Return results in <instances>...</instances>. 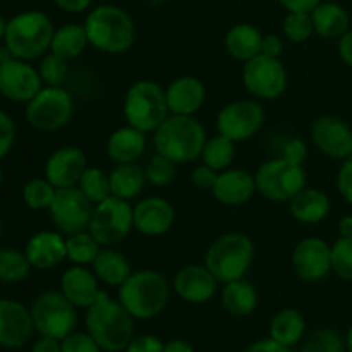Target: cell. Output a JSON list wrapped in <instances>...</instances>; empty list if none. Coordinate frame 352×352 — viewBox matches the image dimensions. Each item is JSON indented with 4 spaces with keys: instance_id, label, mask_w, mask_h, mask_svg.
<instances>
[{
    "instance_id": "6da1fadb",
    "label": "cell",
    "mask_w": 352,
    "mask_h": 352,
    "mask_svg": "<svg viewBox=\"0 0 352 352\" xmlns=\"http://www.w3.org/2000/svg\"><path fill=\"white\" fill-rule=\"evenodd\" d=\"M85 311L86 332L96 340L102 351H126L136 332V320L119 299L110 298L105 291H102L96 301Z\"/></svg>"
},
{
    "instance_id": "7a4b0ae2",
    "label": "cell",
    "mask_w": 352,
    "mask_h": 352,
    "mask_svg": "<svg viewBox=\"0 0 352 352\" xmlns=\"http://www.w3.org/2000/svg\"><path fill=\"white\" fill-rule=\"evenodd\" d=\"M89 47L102 54H126L136 43V23L126 9L113 3H102L86 14L82 23Z\"/></svg>"
},
{
    "instance_id": "3957f363",
    "label": "cell",
    "mask_w": 352,
    "mask_h": 352,
    "mask_svg": "<svg viewBox=\"0 0 352 352\" xmlns=\"http://www.w3.org/2000/svg\"><path fill=\"white\" fill-rule=\"evenodd\" d=\"M172 284L162 272L143 268L133 270L117 291V299L134 320H153L164 313L170 301Z\"/></svg>"
},
{
    "instance_id": "277c9868",
    "label": "cell",
    "mask_w": 352,
    "mask_h": 352,
    "mask_svg": "<svg viewBox=\"0 0 352 352\" xmlns=\"http://www.w3.org/2000/svg\"><path fill=\"white\" fill-rule=\"evenodd\" d=\"M206 140L205 126L196 116H168L153 133L155 151L177 165L199 160Z\"/></svg>"
},
{
    "instance_id": "5b68a950",
    "label": "cell",
    "mask_w": 352,
    "mask_h": 352,
    "mask_svg": "<svg viewBox=\"0 0 352 352\" xmlns=\"http://www.w3.org/2000/svg\"><path fill=\"white\" fill-rule=\"evenodd\" d=\"M55 26L48 14L41 10H23L7 21L3 47L9 54L23 60L41 58L50 50Z\"/></svg>"
},
{
    "instance_id": "8992f818",
    "label": "cell",
    "mask_w": 352,
    "mask_h": 352,
    "mask_svg": "<svg viewBox=\"0 0 352 352\" xmlns=\"http://www.w3.org/2000/svg\"><path fill=\"white\" fill-rule=\"evenodd\" d=\"M256 248L243 232H226L217 237L205 253V265L220 284L246 278L253 265Z\"/></svg>"
},
{
    "instance_id": "52a82bcc",
    "label": "cell",
    "mask_w": 352,
    "mask_h": 352,
    "mask_svg": "<svg viewBox=\"0 0 352 352\" xmlns=\"http://www.w3.org/2000/svg\"><path fill=\"white\" fill-rule=\"evenodd\" d=\"M122 113L126 124L146 134H153L170 116L165 88L151 79L133 82L124 95Z\"/></svg>"
},
{
    "instance_id": "ba28073f",
    "label": "cell",
    "mask_w": 352,
    "mask_h": 352,
    "mask_svg": "<svg viewBox=\"0 0 352 352\" xmlns=\"http://www.w3.org/2000/svg\"><path fill=\"white\" fill-rule=\"evenodd\" d=\"M74 109V98L64 86H43L26 103L24 117L33 129L55 133L71 122Z\"/></svg>"
},
{
    "instance_id": "9c48e42d",
    "label": "cell",
    "mask_w": 352,
    "mask_h": 352,
    "mask_svg": "<svg viewBox=\"0 0 352 352\" xmlns=\"http://www.w3.org/2000/svg\"><path fill=\"white\" fill-rule=\"evenodd\" d=\"M34 330L43 337L65 339L76 332L78 327V308L60 291H45L31 302Z\"/></svg>"
},
{
    "instance_id": "30bf717a",
    "label": "cell",
    "mask_w": 352,
    "mask_h": 352,
    "mask_svg": "<svg viewBox=\"0 0 352 352\" xmlns=\"http://www.w3.org/2000/svg\"><path fill=\"white\" fill-rule=\"evenodd\" d=\"M256 191L274 203H289L306 188V170L302 165L277 157L263 162L254 172Z\"/></svg>"
},
{
    "instance_id": "8fae6325",
    "label": "cell",
    "mask_w": 352,
    "mask_h": 352,
    "mask_svg": "<svg viewBox=\"0 0 352 352\" xmlns=\"http://www.w3.org/2000/svg\"><path fill=\"white\" fill-rule=\"evenodd\" d=\"M88 230L103 248L122 243L134 230L133 203L116 196L96 203Z\"/></svg>"
},
{
    "instance_id": "7c38bea8",
    "label": "cell",
    "mask_w": 352,
    "mask_h": 352,
    "mask_svg": "<svg viewBox=\"0 0 352 352\" xmlns=\"http://www.w3.org/2000/svg\"><path fill=\"white\" fill-rule=\"evenodd\" d=\"M241 78L246 91L260 102L280 98L289 85L287 69L280 58L263 54L244 62Z\"/></svg>"
},
{
    "instance_id": "4fadbf2b",
    "label": "cell",
    "mask_w": 352,
    "mask_h": 352,
    "mask_svg": "<svg viewBox=\"0 0 352 352\" xmlns=\"http://www.w3.org/2000/svg\"><path fill=\"white\" fill-rule=\"evenodd\" d=\"M267 112L260 100L241 98L226 103L217 113V133L234 143H243L256 136L265 126Z\"/></svg>"
},
{
    "instance_id": "5bb4252c",
    "label": "cell",
    "mask_w": 352,
    "mask_h": 352,
    "mask_svg": "<svg viewBox=\"0 0 352 352\" xmlns=\"http://www.w3.org/2000/svg\"><path fill=\"white\" fill-rule=\"evenodd\" d=\"M93 208L95 205L82 195L78 186H74V188L57 189L48 213L55 230L69 236V234L88 230Z\"/></svg>"
},
{
    "instance_id": "9a60e30c",
    "label": "cell",
    "mask_w": 352,
    "mask_h": 352,
    "mask_svg": "<svg viewBox=\"0 0 352 352\" xmlns=\"http://www.w3.org/2000/svg\"><path fill=\"white\" fill-rule=\"evenodd\" d=\"M291 265L296 277L315 284L332 274V244L316 236L305 237L294 246Z\"/></svg>"
},
{
    "instance_id": "2e32d148",
    "label": "cell",
    "mask_w": 352,
    "mask_h": 352,
    "mask_svg": "<svg viewBox=\"0 0 352 352\" xmlns=\"http://www.w3.org/2000/svg\"><path fill=\"white\" fill-rule=\"evenodd\" d=\"M43 81L34 65L23 58L0 60V95L16 103H28L41 88Z\"/></svg>"
},
{
    "instance_id": "e0dca14e",
    "label": "cell",
    "mask_w": 352,
    "mask_h": 352,
    "mask_svg": "<svg viewBox=\"0 0 352 352\" xmlns=\"http://www.w3.org/2000/svg\"><path fill=\"white\" fill-rule=\"evenodd\" d=\"M311 141L325 157L346 160L352 153V127L340 117L322 116L313 122Z\"/></svg>"
},
{
    "instance_id": "ac0fdd59",
    "label": "cell",
    "mask_w": 352,
    "mask_h": 352,
    "mask_svg": "<svg viewBox=\"0 0 352 352\" xmlns=\"http://www.w3.org/2000/svg\"><path fill=\"white\" fill-rule=\"evenodd\" d=\"M34 332L30 308L16 299L0 298V347L21 349L33 339Z\"/></svg>"
},
{
    "instance_id": "d6986e66",
    "label": "cell",
    "mask_w": 352,
    "mask_h": 352,
    "mask_svg": "<svg viewBox=\"0 0 352 352\" xmlns=\"http://www.w3.org/2000/svg\"><path fill=\"white\" fill-rule=\"evenodd\" d=\"M133 219L141 236L160 237L174 227L175 208L162 196H146L133 205Z\"/></svg>"
},
{
    "instance_id": "ffe728a7",
    "label": "cell",
    "mask_w": 352,
    "mask_h": 352,
    "mask_svg": "<svg viewBox=\"0 0 352 352\" xmlns=\"http://www.w3.org/2000/svg\"><path fill=\"white\" fill-rule=\"evenodd\" d=\"M215 275L206 268V265H186L172 280V289L175 294L189 305H205L215 298L219 291Z\"/></svg>"
},
{
    "instance_id": "44dd1931",
    "label": "cell",
    "mask_w": 352,
    "mask_h": 352,
    "mask_svg": "<svg viewBox=\"0 0 352 352\" xmlns=\"http://www.w3.org/2000/svg\"><path fill=\"white\" fill-rule=\"evenodd\" d=\"M88 167L86 153L79 146L65 144L52 151L45 162V177L57 189L78 186L82 172Z\"/></svg>"
},
{
    "instance_id": "7402d4cb",
    "label": "cell",
    "mask_w": 352,
    "mask_h": 352,
    "mask_svg": "<svg viewBox=\"0 0 352 352\" xmlns=\"http://www.w3.org/2000/svg\"><path fill=\"white\" fill-rule=\"evenodd\" d=\"M24 253L34 270L47 272L57 268L67 260L65 236L58 230H40L30 237Z\"/></svg>"
},
{
    "instance_id": "603a6c76",
    "label": "cell",
    "mask_w": 352,
    "mask_h": 352,
    "mask_svg": "<svg viewBox=\"0 0 352 352\" xmlns=\"http://www.w3.org/2000/svg\"><path fill=\"white\" fill-rule=\"evenodd\" d=\"M210 192L223 206L237 208V206L246 205L258 192L254 174L244 170V168H226V170L219 172L215 186Z\"/></svg>"
},
{
    "instance_id": "cb8c5ba5",
    "label": "cell",
    "mask_w": 352,
    "mask_h": 352,
    "mask_svg": "<svg viewBox=\"0 0 352 352\" xmlns=\"http://www.w3.org/2000/svg\"><path fill=\"white\" fill-rule=\"evenodd\" d=\"M170 116H196L205 105L206 86L196 76H179L165 88Z\"/></svg>"
},
{
    "instance_id": "d4e9b609",
    "label": "cell",
    "mask_w": 352,
    "mask_h": 352,
    "mask_svg": "<svg viewBox=\"0 0 352 352\" xmlns=\"http://www.w3.org/2000/svg\"><path fill=\"white\" fill-rule=\"evenodd\" d=\"M58 291L72 302L78 309H88L100 296V280L93 274L91 267L71 265L62 272Z\"/></svg>"
},
{
    "instance_id": "484cf974",
    "label": "cell",
    "mask_w": 352,
    "mask_h": 352,
    "mask_svg": "<svg viewBox=\"0 0 352 352\" xmlns=\"http://www.w3.org/2000/svg\"><path fill=\"white\" fill-rule=\"evenodd\" d=\"M148 146V134L136 127L120 126L107 140V155L116 165L136 164Z\"/></svg>"
},
{
    "instance_id": "4316f807",
    "label": "cell",
    "mask_w": 352,
    "mask_h": 352,
    "mask_svg": "<svg viewBox=\"0 0 352 352\" xmlns=\"http://www.w3.org/2000/svg\"><path fill=\"white\" fill-rule=\"evenodd\" d=\"M287 205L292 219L302 226H316L332 212L330 196L322 189L308 188V186L301 189Z\"/></svg>"
},
{
    "instance_id": "83f0119b",
    "label": "cell",
    "mask_w": 352,
    "mask_h": 352,
    "mask_svg": "<svg viewBox=\"0 0 352 352\" xmlns=\"http://www.w3.org/2000/svg\"><path fill=\"white\" fill-rule=\"evenodd\" d=\"M220 302L230 316L244 318V316H250L256 311L260 296H258L256 287L250 280L239 278V280L222 284Z\"/></svg>"
},
{
    "instance_id": "f1b7e54d",
    "label": "cell",
    "mask_w": 352,
    "mask_h": 352,
    "mask_svg": "<svg viewBox=\"0 0 352 352\" xmlns=\"http://www.w3.org/2000/svg\"><path fill=\"white\" fill-rule=\"evenodd\" d=\"M315 34L325 40H339L351 30V16L344 6L337 2H322L311 10Z\"/></svg>"
},
{
    "instance_id": "f546056e",
    "label": "cell",
    "mask_w": 352,
    "mask_h": 352,
    "mask_svg": "<svg viewBox=\"0 0 352 352\" xmlns=\"http://www.w3.org/2000/svg\"><path fill=\"white\" fill-rule=\"evenodd\" d=\"M91 270L100 280V284L117 289L133 274V268H131V263L126 258V254L120 253L113 246L100 250L98 256L91 263Z\"/></svg>"
},
{
    "instance_id": "4dcf8cb0",
    "label": "cell",
    "mask_w": 352,
    "mask_h": 352,
    "mask_svg": "<svg viewBox=\"0 0 352 352\" xmlns=\"http://www.w3.org/2000/svg\"><path fill=\"white\" fill-rule=\"evenodd\" d=\"M263 33L256 26L248 23H237L226 33V50L232 58L239 62H248L261 54Z\"/></svg>"
},
{
    "instance_id": "1f68e13d",
    "label": "cell",
    "mask_w": 352,
    "mask_h": 352,
    "mask_svg": "<svg viewBox=\"0 0 352 352\" xmlns=\"http://www.w3.org/2000/svg\"><path fill=\"white\" fill-rule=\"evenodd\" d=\"M110 191L112 196L126 201H134L140 198L148 184L144 167L138 164H119L110 170Z\"/></svg>"
},
{
    "instance_id": "d6a6232c",
    "label": "cell",
    "mask_w": 352,
    "mask_h": 352,
    "mask_svg": "<svg viewBox=\"0 0 352 352\" xmlns=\"http://www.w3.org/2000/svg\"><path fill=\"white\" fill-rule=\"evenodd\" d=\"M306 320L296 308H284L272 318L268 336L280 346L294 347L305 339Z\"/></svg>"
},
{
    "instance_id": "836d02e7",
    "label": "cell",
    "mask_w": 352,
    "mask_h": 352,
    "mask_svg": "<svg viewBox=\"0 0 352 352\" xmlns=\"http://www.w3.org/2000/svg\"><path fill=\"white\" fill-rule=\"evenodd\" d=\"M88 47L89 41L85 26L81 23H67L55 28L48 52L71 62L81 57Z\"/></svg>"
},
{
    "instance_id": "e575fe53",
    "label": "cell",
    "mask_w": 352,
    "mask_h": 352,
    "mask_svg": "<svg viewBox=\"0 0 352 352\" xmlns=\"http://www.w3.org/2000/svg\"><path fill=\"white\" fill-rule=\"evenodd\" d=\"M65 248H67V260L72 265L91 267L103 246L93 237L89 230H81V232L65 236Z\"/></svg>"
},
{
    "instance_id": "d590c367",
    "label": "cell",
    "mask_w": 352,
    "mask_h": 352,
    "mask_svg": "<svg viewBox=\"0 0 352 352\" xmlns=\"http://www.w3.org/2000/svg\"><path fill=\"white\" fill-rule=\"evenodd\" d=\"M234 157H236V143L217 133L215 136L206 140L199 160L201 164L215 168L217 172H222L232 165Z\"/></svg>"
},
{
    "instance_id": "8d00e7d4",
    "label": "cell",
    "mask_w": 352,
    "mask_h": 352,
    "mask_svg": "<svg viewBox=\"0 0 352 352\" xmlns=\"http://www.w3.org/2000/svg\"><path fill=\"white\" fill-rule=\"evenodd\" d=\"M31 265L26 253L19 250H2L0 248V282L3 284H19L30 275Z\"/></svg>"
},
{
    "instance_id": "74e56055",
    "label": "cell",
    "mask_w": 352,
    "mask_h": 352,
    "mask_svg": "<svg viewBox=\"0 0 352 352\" xmlns=\"http://www.w3.org/2000/svg\"><path fill=\"white\" fill-rule=\"evenodd\" d=\"M55 192H57V188L47 177H34L23 186V201L28 208L34 212H43V210L48 212Z\"/></svg>"
},
{
    "instance_id": "f35d334b",
    "label": "cell",
    "mask_w": 352,
    "mask_h": 352,
    "mask_svg": "<svg viewBox=\"0 0 352 352\" xmlns=\"http://www.w3.org/2000/svg\"><path fill=\"white\" fill-rule=\"evenodd\" d=\"M78 188L81 189L82 195H85L93 205H96V203L103 201V199H107L109 196H112L109 174L98 167H86L81 179H79Z\"/></svg>"
},
{
    "instance_id": "ab89813d",
    "label": "cell",
    "mask_w": 352,
    "mask_h": 352,
    "mask_svg": "<svg viewBox=\"0 0 352 352\" xmlns=\"http://www.w3.org/2000/svg\"><path fill=\"white\" fill-rule=\"evenodd\" d=\"M282 33L287 41L296 45L306 43L315 34L311 14L309 12H287L282 21Z\"/></svg>"
},
{
    "instance_id": "60d3db41",
    "label": "cell",
    "mask_w": 352,
    "mask_h": 352,
    "mask_svg": "<svg viewBox=\"0 0 352 352\" xmlns=\"http://www.w3.org/2000/svg\"><path fill=\"white\" fill-rule=\"evenodd\" d=\"M175 172H177V164L160 153H155L144 167L148 184L157 188H165L170 184L175 179Z\"/></svg>"
},
{
    "instance_id": "b9f144b4",
    "label": "cell",
    "mask_w": 352,
    "mask_h": 352,
    "mask_svg": "<svg viewBox=\"0 0 352 352\" xmlns=\"http://www.w3.org/2000/svg\"><path fill=\"white\" fill-rule=\"evenodd\" d=\"M346 340L333 329H318L305 340L301 352H344Z\"/></svg>"
},
{
    "instance_id": "7bdbcfd3",
    "label": "cell",
    "mask_w": 352,
    "mask_h": 352,
    "mask_svg": "<svg viewBox=\"0 0 352 352\" xmlns=\"http://www.w3.org/2000/svg\"><path fill=\"white\" fill-rule=\"evenodd\" d=\"M38 72H40L45 86H62L69 74V60L52 54V52H47L41 57Z\"/></svg>"
},
{
    "instance_id": "ee69618b",
    "label": "cell",
    "mask_w": 352,
    "mask_h": 352,
    "mask_svg": "<svg viewBox=\"0 0 352 352\" xmlns=\"http://www.w3.org/2000/svg\"><path fill=\"white\" fill-rule=\"evenodd\" d=\"M332 274L352 282V239L339 237L332 244Z\"/></svg>"
},
{
    "instance_id": "f6af8a7d",
    "label": "cell",
    "mask_w": 352,
    "mask_h": 352,
    "mask_svg": "<svg viewBox=\"0 0 352 352\" xmlns=\"http://www.w3.org/2000/svg\"><path fill=\"white\" fill-rule=\"evenodd\" d=\"M62 352H103L88 332H72L60 340Z\"/></svg>"
},
{
    "instance_id": "bcb514c9",
    "label": "cell",
    "mask_w": 352,
    "mask_h": 352,
    "mask_svg": "<svg viewBox=\"0 0 352 352\" xmlns=\"http://www.w3.org/2000/svg\"><path fill=\"white\" fill-rule=\"evenodd\" d=\"M16 141V124L12 117L0 110V160L9 155Z\"/></svg>"
},
{
    "instance_id": "7dc6e473",
    "label": "cell",
    "mask_w": 352,
    "mask_h": 352,
    "mask_svg": "<svg viewBox=\"0 0 352 352\" xmlns=\"http://www.w3.org/2000/svg\"><path fill=\"white\" fill-rule=\"evenodd\" d=\"M337 191L346 199L349 205H352V155L342 160L339 172H337Z\"/></svg>"
},
{
    "instance_id": "c3c4849f",
    "label": "cell",
    "mask_w": 352,
    "mask_h": 352,
    "mask_svg": "<svg viewBox=\"0 0 352 352\" xmlns=\"http://www.w3.org/2000/svg\"><path fill=\"white\" fill-rule=\"evenodd\" d=\"M164 346L165 342L160 337L143 333V336H134L124 352H164Z\"/></svg>"
},
{
    "instance_id": "681fc988",
    "label": "cell",
    "mask_w": 352,
    "mask_h": 352,
    "mask_svg": "<svg viewBox=\"0 0 352 352\" xmlns=\"http://www.w3.org/2000/svg\"><path fill=\"white\" fill-rule=\"evenodd\" d=\"M280 157L285 158V160L292 162V164L302 165L308 158V144L305 143L299 138H292V140H287L284 144H282Z\"/></svg>"
},
{
    "instance_id": "f907efd6",
    "label": "cell",
    "mask_w": 352,
    "mask_h": 352,
    "mask_svg": "<svg viewBox=\"0 0 352 352\" xmlns=\"http://www.w3.org/2000/svg\"><path fill=\"white\" fill-rule=\"evenodd\" d=\"M217 177H219V172L205 164L196 165L191 172L192 186L201 189V191H212L213 186H215L217 182Z\"/></svg>"
},
{
    "instance_id": "816d5d0a",
    "label": "cell",
    "mask_w": 352,
    "mask_h": 352,
    "mask_svg": "<svg viewBox=\"0 0 352 352\" xmlns=\"http://www.w3.org/2000/svg\"><path fill=\"white\" fill-rule=\"evenodd\" d=\"M282 52H284V40L278 34H263L261 54L268 55V57L280 58Z\"/></svg>"
},
{
    "instance_id": "f5cc1de1",
    "label": "cell",
    "mask_w": 352,
    "mask_h": 352,
    "mask_svg": "<svg viewBox=\"0 0 352 352\" xmlns=\"http://www.w3.org/2000/svg\"><path fill=\"white\" fill-rule=\"evenodd\" d=\"M323 0H278L287 12H311Z\"/></svg>"
},
{
    "instance_id": "db71d44e",
    "label": "cell",
    "mask_w": 352,
    "mask_h": 352,
    "mask_svg": "<svg viewBox=\"0 0 352 352\" xmlns=\"http://www.w3.org/2000/svg\"><path fill=\"white\" fill-rule=\"evenodd\" d=\"M244 352H294V351H292L291 347L280 346V344L275 342L274 339L268 337V339H261V340H256V342H253Z\"/></svg>"
},
{
    "instance_id": "11a10c76",
    "label": "cell",
    "mask_w": 352,
    "mask_h": 352,
    "mask_svg": "<svg viewBox=\"0 0 352 352\" xmlns=\"http://www.w3.org/2000/svg\"><path fill=\"white\" fill-rule=\"evenodd\" d=\"M93 0H54L55 6L67 14H81L91 7Z\"/></svg>"
},
{
    "instance_id": "9f6ffc18",
    "label": "cell",
    "mask_w": 352,
    "mask_h": 352,
    "mask_svg": "<svg viewBox=\"0 0 352 352\" xmlns=\"http://www.w3.org/2000/svg\"><path fill=\"white\" fill-rule=\"evenodd\" d=\"M337 50H339L340 60H342L347 67L352 69V28L346 34H342V36L339 38Z\"/></svg>"
},
{
    "instance_id": "6f0895ef",
    "label": "cell",
    "mask_w": 352,
    "mask_h": 352,
    "mask_svg": "<svg viewBox=\"0 0 352 352\" xmlns=\"http://www.w3.org/2000/svg\"><path fill=\"white\" fill-rule=\"evenodd\" d=\"M31 352H62L60 340L52 339V337L40 336V339L33 344Z\"/></svg>"
},
{
    "instance_id": "680465c9",
    "label": "cell",
    "mask_w": 352,
    "mask_h": 352,
    "mask_svg": "<svg viewBox=\"0 0 352 352\" xmlns=\"http://www.w3.org/2000/svg\"><path fill=\"white\" fill-rule=\"evenodd\" d=\"M164 352H195V347L184 339H170L165 342Z\"/></svg>"
},
{
    "instance_id": "91938a15",
    "label": "cell",
    "mask_w": 352,
    "mask_h": 352,
    "mask_svg": "<svg viewBox=\"0 0 352 352\" xmlns=\"http://www.w3.org/2000/svg\"><path fill=\"white\" fill-rule=\"evenodd\" d=\"M337 229H339V237H347L352 239V215H346L339 220L337 223Z\"/></svg>"
},
{
    "instance_id": "94428289",
    "label": "cell",
    "mask_w": 352,
    "mask_h": 352,
    "mask_svg": "<svg viewBox=\"0 0 352 352\" xmlns=\"http://www.w3.org/2000/svg\"><path fill=\"white\" fill-rule=\"evenodd\" d=\"M346 347L349 349V352H352V323H351L349 330H347V333H346Z\"/></svg>"
},
{
    "instance_id": "6125c7cd",
    "label": "cell",
    "mask_w": 352,
    "mask_h": 352,
    "mask_svg": "<svg viewBox=\"0 0 352 352\" xmlns=\"http://www.w3.org/2000/svg\"><path fill=\"white\" fill-rule=\"evenodd\" d=\"M6 26H7V21L3 19L2 14H0V40H3V34H6Z\"/></svg>"
},
{
    "instance_id": "be15d7a7",
    "label": "cell",
    "mask_w": 352,
    "mask_h": 352,
    "mask_svg": "<svg viewBox=\"0 0 352 352\" xmlns=\"http://www.w3.org/2000/svg\"><path fill=\"white\" fill-rule=\"evenodd\" d=\"M151 3H153V6H160V3H164V2H167V0H150Z\"/></svg>"
},
{
    "instance_id": "e7e4bbea",
    "label": "cell",
    "mask_w": 352,
    "mask_h": 352,
    "mask_svg": "<svg viewBox=\"0 0 352 352\" xmlns=\"http://www.w3.org/2000/svg\"><path fill=\"white\" fill-rule=\"evenodd\" d=\"M2 182H3V170L2 167H0V188H2Z\"/></svg>"
},
{
    "instance_id": "03108f58",
    "label": "cell",
    "mask_w": 352,
    "mask_h": 352,
    "mask_svg": "<svg viewBox=\"0 0 352 352\" xmlns=\"http://www.w3.org/2000/svg\"><path fill=\"white\" fill-rule=\"evenodd\" d=\"M0 237H2V219H0Z\"/></svg>"
},
{
    "instance_id": "003e7915",
    "label": "cell",
    "mask_w": 352,
    "mask_h": 352,
    "mask_svg": "<svg viewBox=\"0 0 352 352\" xmlns=\"http://www.w3.org/2000/svg\"><path fill=\"white\" fill-rule=\"evenodd\" d=\"M351 155H352V153H351Z\"/></svg>"
}]
</instances>
